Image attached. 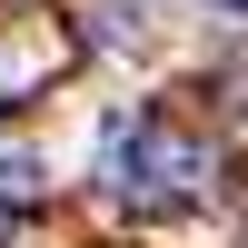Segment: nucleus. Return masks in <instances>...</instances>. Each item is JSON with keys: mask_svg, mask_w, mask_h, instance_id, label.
<instances>
[{"mask_svg": "<svg viewBox=\"0 0 248 248\" xmlns=\"http://www.w3.org/2000/svg\"><path fill=\"white\" fill-rule=\"evenodd\" d=\"M99 169H109L129 199H189L199 179H209V159H199V139H189V129L119 109L109 129H99Z\"/></svg>", "mask_w": 248, "mask_h": 248, "instance_id": "nucleus-1", "label": "nucleus"}, {"mask_svg": "<svg viewBox=\"0 0 248 248\" xmlns=\"http://www.w3.org/2000/svg\"><path fill=\"white\" fill-rule=\"evenodd\" d=\"M30 189H40V159L30 149H0V209H20Z\"/></svg>", "mask_w": 248, "mask_h": 248, "instance_id": "nucleus-2", "label": "nucleus"}, {"mask_svg": "<svg viewBox=\"0 0 248 248\" xmlns=\"http://www.w3.org/2000/svg\"><path fill=\"white\" fill-rule=\"evenodd\" d=\"M30 70H40V60H20V50H0V99H10L20 79H30Z\"/></svg>", "mask_w": 248, "mask_h": 248, "instance_id": "nucleus-3", "label": "nucleus"}, {"mask_svg": "<svg viewBox=\"0 0 248 248\" xmlns=\"http://www.w3.org/2000/svg\"><path fill=\"white\" fill-rule=\"evenodd\" d=\"M209 10H248V0H209Z\"/></svg>", "mask_w": 248, "mask_h": 248, "instance_id": "nucleus-4", "label": "nucleus"}]
</instances>
